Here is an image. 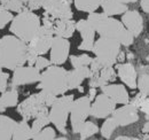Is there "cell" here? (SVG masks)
Instances as JSON below:
<instances>
[{
	"instance_id": "30",
	"label": "cell",
	"mask_w": 149,
	"mask_h": 140,
	"mask_svg": "<svg viewBox=\"0 0 149 140\" xmlns=\"http://www.w3.org/2000/svg\"><path fill=\"white\" fill-rule=\"evenodd\" d=\"M69 60L72 68H78V67H90V64L93 61V57H91L88 54H80V55H70Z\"/></svg>"
},
{
	"instance_id": "42",
	"label": "cell",
	"mask_w": 149,
	"mask_h": 140,
	"mask_svg": "<svg viewBox=\"0 0 149 140\" xmlns=\"http://www.w3.org/2000/svg\"><path fill=\"white\" fill-rule=\"evenodd\" d=\"M117 1H119V2H123V4H134V2H136L138 0H117Z\"/></svg>"
},
{
	"instance_id": "29",
	"label": "cell",
	"mask_w": 149,
	"mask_h": 140,
	"mask_svg": "<svg viewBox=\"0 0 149 140\" xmlns=\"http://www.w3.org/2000/svg\"><path fill=\"white\" fill-rule=\"evenodd\" d=\"M118 127L116 121L113 120L112 116H109L106 118V121L102 123L101 127H100V133H101V137L104 138V139H110L112 136V133L115 132V130Z\"/></svg>"
},
{
	"instance_id": "21",
	"label": "cell",
	"mask_w": 149,
	"mask_h": 140,
	"mask_svg": "<svg viewBox=\"0 0 149 140\" xmlns=\"http://www.w3.org/2000/svg\"><path fill=\"white\" fill-rule=\"evenodd\" d=\"M91 76L90 67H78L68 71V85L70 90H78L81 86L83 82Z\"/></svg>"
},
{
	"instance_id": "34",
	"label": "cell",
	"mask_w": 149,
	"mask_h": 140,
	"mask_svg": "<svg viewBox=\"0 0 149 140\" xmlns=\"http://www.w3.org/2000/svg\"><path fill=\"white\" fill-rule=\"evenodd\" d=\"M13 18H14L13 12L6 9L3 6L0 5V30L1 29H5V27L7 24H9Z\"/></svg>"
},
{
	"instance_id": "26",
	"label": "cell",
	"mask_w": 149,
	"mask_h": 140,
	"mask_svg": "<svg viewBox=\"0 0 149 140\" xmlns=\"http://www.w3.org/2000/svg\"><path fill=\"white\" fill-rule=\"evenodd\" d=\"M74 5L77 10L90 14L101 7V0H74Z\"/></svg>"
},
{
	"instance_id": "24",
	"label": "cell",
	"mask_w": 149,
	"mask_h": 140,
	"mask_svg": "<svg viewBox=\"0 0 149 140\" xmlns=\"http://www.w3.org/2000/svg\"><path fill=\"white\" fill-rule=\"evenodd\" d=\"M29 121H25L22 118V121L17 122L16 129L14 131L13 134V139L14 140H30L33 139V132H32V127L29 124Z\"/></svg>"
},
{
	"instance_id": "41",
	"label": "cell",
	"mask_w": 149,
	"mask_h": 140,
	"mask_svg": "<svg viewBox=\"0 0 149 140\" xmlns=\"http://www.w3.org/2000/svg\"><path fill=\"white\" fill-rule=\"evenodd\" d=\"M116 139L117 140H130V139H136V138H133V137H127V136H118V137H116Z\"/></svg>"
},
{
	"instance_id": "36",
	"label": "cell",
	"mask_w": 149,
	"mask_h": 140,
	"mask_svg": "<svg viewBox=\"0 0 149 140\" xmlns=\"http://www.w3.org/2000/svg\"><path fill=\"white\" fill-rule=\"evenodd\" d=\"M51 64H52V62H51L49 59H46L44 55H39L36 63H35V67L38 70H40V71H44L45 69H47Z\"/></svg>"
},
{
	"instance_id": "37",
	"label": "cell",
	"mask_w": 149,
	"mask_h": 140,
	"mask_svg": "<svg viewBox=\"0 0 149 140\" xmlns=\"http://www.w3.org/2000/svg\"><path fill=\"white\" fill-rule=\"evenodd\" d=\"M38 53L35 51V50H32V48H30L29 46H28V54H26V63L29 64V66H35V63H36V61H37L38 59Z\"/></svg>"
},
{
	"instance_id": "33",
	"label": "cell",
	"mask_w": 149,
	"mask_h": 140,
	"mask_svg": "<svg viewBox=\"0 0 149 140\" xmlns=\"http://www.w3.org/2000/svg\"><path fill=\"white\" fill-rule=\"evenodd\" d=\"M136 88L140 93L149 97V75L148 74H141L138 77V85Z\"/></svg>"
},
{
	"instance_id": "18",
	"label": "cell",
	"mask_w": 149,
	"mask_h": 140,
	"mask_svg": "<svg viewBox=\"0 0 149 140\" xmlns=\"http://www.w3.org/2000/svg\"><path fill=\"white\" fill-rule=\"evenodd\" d=\"M101 91L107 94L117 105H125L131 101L130 94L126 88L122 84H107L101 88Z\"/></svg>"
},
{
	"instance_id": "23",
	"label": "cell",
	"mask_w": 149,
	"mask_h": 140,
	"mask_svg": "<svg viewBox=\"0 0 149 140\" xmlns=\"http://www.w3.org/2000/svg\"><path fill=\"white\" fill-rule=\"evenodd\" d=\"M16 125H17L16 121L10 118L9 116L0 114V140L13 139V134L16 129Z\"/></svg>"
},
{
	"instance_id": "28",
	"label": "cell",
	"mask_w": 149,
	"mask_h": 140,
	"mask_svg": "<svg viewBox=\"0 0 149 140\" xmlns=\"http://www.w3.org/2000/svg\"><path fill=\"white\" fill-rule=\"evenodd\" d=\"M97 132H100L99 125L96 123L92 122V121H86L83 124V126H81V129L79 131V139H88V138L95 136Z\"/></svg>"
},
{
	"instance_id": "19",
	"label": "cell",
	"mask_w": 149,
	"mask_h": 140,
	"mask_svg": "<svg viewBox=\"0 0 149 140\" xmlns=\"http://www.w3.org/2000/svg\"><path fill=\"white\" fill-rule=\"evenodd\" d=\"M45 0H8L5 5H2L6 9L13 13H21L24 10H38L42 8Z\"/></svg>"
},
{
	"instance_id": "12",
	"label": "cell",
	"mask_w": 149,
	"mask_h": 140,
	"mask_svg": "<svg viewBox=\"0 0 149 140\" xmlns=\"http://www.w3.org/2000/svg\"><path fill=\"white\" fill-rule=\"evenodd\" d=\"M42 8L45 13L55 20L74 18L70 0H45Z\"/></svg>"
},
{
	"instance_id": "38",
	"label": "cell",
	"mask_w": 149,
	"mask_h": 140,
	"mask_svg": "<svg viewBox=\"0 0 149 140\" xmlns=\"http://www.w3.org/2000/svg\"><path fill=\"white\" fill-rule=\"evenodd\" d=\"M140 7L145 13L149 14V0H140Z\"/></svg>"
},
{
	"instance_id": "9",
	"label": "cell",
	"mask_w": 149,
	"mask_h": 140,
	"mask_svg": "<svg viewBox=\"0 0 149 140\" xmlns=\"http://www.w3.org/2000/svg\"><path fill=\"white\" fill-rule=\"evenodd\" d=\"M41 77V71L35 66H21L14 70L10 82V88H19L24 85L39 83Z\"/></svg>"
},
{
	"instance_id": "11",
	"label": "cell",
	"mask_w": 149,
	"mask_h": 140,
	"mask_svg": "<svg viewBox=\"0 0 149 140\" xmlns=\"http://www.w3.org/2000/svg\"><path fill=\"white\" fill-rule=\"evenodd\" d=\"M70 54V41L68 38L54 36L49 50V60L52 64L62 66L67 62Z\"/></svg>"
},
{
	"instance_id": "2",
	"label": "cell",
	"mask_w": 149,
	"mask_h": 140,
	"mask_svg": "<svg viewBox=\"0 0 149 140\" xmlns=\"http://www.w3.org/2000/svg\"><path fill=\"white\" fill-rule=\"evenodd\" d=\"M28 43L14 35L0 38V69L14 70L26 63Z\"/></svg>"
},
{
	"instance_id": "10",
	"label": "cell",
	"mask_w": 149,
	"mask_h": 140,
	"mask_svg": "<svg viewBox=\"0 0 149 140\" xmlns=\"http://www.w3.org/2000/svg\"><path fill=\"white\" fill-rule=\"evenodd\" d=\"M116 102L109 98L107 94L103 92L99 95L95 97L92 105H91V117L96 118V120H102L111 116L112 113L116 109Z\"/></svg>"
},
{
	"instance_id": "35",
	"label": "cell",
	"mask_w": 149,
	"mask_h": 140,
	"mask_svg": "<svg viewBox=\"0 0 149 140\" xmlns=\"http://www.w3.org/2000/svg\"><path fill=\"white\" fill-rule=\"evenodd\" d=\"M9 74L5 72L3 69H0V93L6 92L9 88Z\"/></svg>"
},
{
	"instance_id": "20",
	"label": "cell",
	"mask_w": 149,
	"mask_h": 140,
	"mask_svg": "<svg viewBox=\"0 0 149 140\" xmlns=\"http://www.w3.org/2000/svg\"><path fill=\"white\" fill-rule=\"evenodd\" d=\"M76 23L72 18H57L53 21V31L54 35L62 38H71L77 30Z\"/></svg>"
},
{
	"instance_id": "4",
	"label": "cell",
	"mask_w": 149,
	"mask_h": 140,
	"mask_svg": "<svg viewBox=\"0 0 149 140\" xmlns=\"http://www.w3.org/2000/svg\"><path fill=\"white\" fill-rule=\"evenodd\" d=\"M37 88L56 97L65 94L69 91L68 70L57 64H51L47 69L41 71V77Z\"/></svg>"
},
{
	"instance_id": "40",
	"label": "cell",
	"mask_w": 149,
	"mask_h": 140,
	"mask_svg": "<svg viewBox=\"0 0 149 140\" xmlns=\"http://www.w3.org/2000/svg\"><path fill=\"white\" fill-rule=\"evenodd\" d=\"M142 132L146 133V134H148L149 133V121H147V122L143 124V126H142ZM145 138H148L149 139V136L145 137Z\"/></svg>"
},
{
	"instance_id": "6",
	"label": "cell",
	"mask_w": 149,
	"mask_h": 140,
	"mask_svg": "<svg viewBox=\"0 0 149 140\" xmlns=\"http://www.w3.org/2000/svg\"><path fill=\"white\" fill-rule=\"evenodd\" d=\"M74 100V94H63L57 97L54 104L49 108L48 117L51 120V123L63 136L68 133L67 125H68V120L70 118V111Z\"/></svg>"
},
{
	"instance_id": "25",
	"label": "cell",
	"mask_w": 149,
	"mask_h": 140,
	"mask_svg": "<svg viewBox=\"0 0 149 140\" xmlns=\"http://www.w3.org/2000/svg\"><path fill=\"white\" fill-rule=\"evenodd\" d=\"M19 91L17 88H10V90H7L6 92L1 93L0 95V102L3 105L6 109L17 107L19 105Z\"/></svg>"
},
{
	"instance_id": "5",
	"label": "cell",
	"mask_w": 149,
	"mask_h": 140,
	"mask_svg": "<svg viewBox=\"0 0 149 140\" xmlns=\"http://www.w3.org/2000/svg\"><path fill=\"white\" fill-rule=\"evenodd\" d=\"M41 18L32 10H24L17 13L10 22L9 30L14 36L29 43L41 27Z\"/></svg>"
},
{
	"instance_id": "31",
	"label": "cell",
	"mask_w": 149,
	"mask_h": 140,
	"mask_svg": "<svg viewBox=\"0 0 149 140\" xmlns=\"http://www.w3.org/2000/svg\"><path fill=\"white\" fill-rule=\"evenodd\" d=\"M51 124V120H49V117H48V115H45V116H39L37 118H35L33 120V122H32V125H31V127H32V132H33V136L35 134H37L39 131H41L44 127H46L47 125H49Z\"/></svg>"
},
{
	"instance_id": "32",
	"label": "cell",
	"mask_w": 149,
	"mask_h": 140,
	"mask_svg": "<svg viewBox=\"0 0 149 140\" xmlns=\"http://www.w3.org/2000/svg\"><path fill=\"white\" fill-rule=\"evenodd\" d=\"M57 137H56L55 130L48 125L46 127H44L41 131H39L37 134L33 136L35 140H54Z\"/></svg>"
},
{
	"instance_id": "22",
	"label": "cell",
	"mask_w": 149,
	"mask_h": 140,
	"mask_svg": "<svg viewBox=\"0 0 149 140\" xmlns=\"http://www.w3.org/2000/svg\"><path fill=\"white\" fill-rule=\"evenodd\" d=\"M101 8L102 12L109 16L123 15L129 9L126 4L119 2L117 0H101Z\"/></svg>"
},
{
	"instance_id": "39",
	"label": "cell",
	"mask_w": 149,
	"mask_h": 140,
	"mask_svg": "<svg viewBox=\"0 0 149 140\" xmlns=\"http://www.w3.org/2000/svg\"><path fill=\"white\" fill-rule=\"evenodd\" d=\"M88 97H90V99L93 101L94 99H95V97H96V88H90V91H88V94H87Z\"/></svg>"
},
{
	"instance_id": "3",
	"label": "cell",
	"mask_w": 149,
	"mask_h": 140,
	"mask_svg": "<svg viewBox=\"0 0 149 140\" xmlns=\"http://www.w3.org/2000/svg\"><path fill=\"white\" fill-rule=\"evenodd\" d=\"M56 95L40 90L38 93H33L19 102L16 110L19 115L25 121L35 120L39 116L48 115L51 106L56 100Z\"/></svg>"
},
{
	"instance_id": "43",
	"label": "cell",
	"mask_w": 149,
	"mask_h": 140,
	"mask_svg": "<svg viewBox=\"0 0 149 140\" xmlns=\"http://www.w3.org/2000/svg\"><path fill=\"white\" fill-rule=\"evenodd\" d=\"M6 110H7V109H6V108L3 107V105H2L1 102H0V114H2V113H5Z\"/></svg>"
},
{
	"instance_id": "44",
	"label": "cell",
	"mask_w": 149,
	"mask_h": 140,
	"mask_svg": "<svg viewBox=\"0 0 149 140\" xmlns=\"http://www.w3.org/2000/svg\"><path fill=\"white\" fill-rule=\"evenodd\" d=\"M7 1H8V0H0V5L2 6V5H5V4L7 2Z\"/></svg>"
},
{
	"instance_id": "15",
	"label": "cell",
	"mask_w": 149,
	"mask_h": 140,
	"mask_svg": "<svg viewBox=\"0 0 149 140\" xmlns=\"http://www.w3.org/2000/svg\"><path fill=\"white\" fill-rule=\"evenodd\" d=\"M122 22L125 25V28L134 36V38L141 35L143 30V18L138 10L127 9L122 15Z\"/></svg>"
},
{
	"instance_id": "13",
	"label": "cell",
	"mask_w": 149,
	"mask_h": 140,
	"mask_svg": "<svg viewBox=\"0 0 149 140\" xmlns=\"http://www.w3.org/2000/svg\"><path fill=\"white\" fill-rule=\"evenodd\" d=\"M113 120L116 121L118 127H123V126H127L133 123L138 122L140 116H139V109L133 105V104H125L122 105V107L116 108L115 111L111 115Z\"/></svg>"
},
{
	"instance_id": "17",
	"label": "cell",
	"mask_w": 149,
	"mask_h": 140,
	"mask_svg": "<svg viewBox=\"0 0 149 140\" xmlns=\"http://www.w3.org/2000/svg\"><path fill=\"white\" fill-rule=\"evenodd\" d=\"M116 71L118 78L127 86V88H136L138 85V71L135 69L134 64L131 62L126 63H118L116 66Z\"/></svg>"
},
{
	"instance_id": "1",
	"label": "cell",
	"mask_w": 149,
	"mask_h": 140,
	"mask_svg": "<svg viewBox=\"0 0 149 140\" xmlns=\"http://www.w3.org/2000/svg\"><path fill=\"white\" fill-rule=\"evenodd\" d=\"M88 22L92 24L100 37H107L117 40L122 46L129 47L134 41V36L125 28L122 21L111 18L104 13H90L87 16Z\"/></svg>"
},
{
	"instance_id": "14",
	"label": "cell",
	"mask_w": 149,
	"mask_h": 140,
	"mask_svg": "<svg viewBox=\"0 0 149 140\" xmlns=\"http://www.w3.org/2000/svg\"><path fill=\"white\" fill-rule=\"evenodd\" d=\"M76 28L81 37V43L79 44L78 50L85 52L92 51L95 43V34H96L94 27L86 18V20H79L76 23Z\"/></svg>"
},
{
	"instance_id": "7",
	"label": "cell",
	"mask_w": 149,
	"mask_h": 140,
	"mask_svg": "<svg viewBox=\"0 0 149 140\" xmlns=\"http://www.w3.org/2000/svg\"><path fill=\"white\" fill-rule=\"evenodd\" d=\"M120 46V43L115 39L100 37L97 40H95L92 52L95 57L103 63V66L113 67L118 62V56L122 52Z\"/></svg>"
},
{
	"instance_id": "8",
	"label": "cell",
	"mask_w": 149,
	"mask_h": 140,
	"mask_svg": "<svg viewBox=\"0 0 149 140\" xmlns=\"http://www.w3.org/2000/svg\"><path fill=\"white\" fill-rule=\"evenodd\" d=\"M91 105L92 100L88 95L74 100L70 111V125L74 134H79L83 124L87 121L88 116H91Z\"/></svg>"
},
{
	"instance_id": "16",
	"label": "cell",
	"mask_w": 149,
	"mask_h": 140,
	"mask_svg": "<svg viewBox=\"0 0 149 140\" xmlns=\"http://www.w3.org/2000/svg\"><path fill=\"white\" fill-rule=\"evenodd\" d=\"M117 71L113 69L112 66H104L97 74H93L88 78V86L90 88H102L107 84L116 80Z\"/></svg>"
},
{
	"instance_id": "27",
	"label": "cell",
	"mask_w": 149,
	"mask_h": 140,
	"mask_svg": "<svg viewBox=\"0 0 149 140\" xmlns=\"http://www.w3.org/2000/svg\"><path fill=\"white\" fill-rule=\"evenodd\" d=\"M131 104L135 106L139 111L143 113L145 116H146V120L149 121V97L148 95H145L142 93H138L133 97V99H131L130 101Z\"/></svg>"
}]
</instances>
